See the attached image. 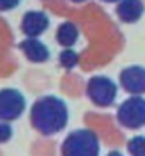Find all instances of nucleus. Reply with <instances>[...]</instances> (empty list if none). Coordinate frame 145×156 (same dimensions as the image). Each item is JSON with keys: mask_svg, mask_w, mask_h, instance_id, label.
<instances>
[{"mask_svg": "<svg viewBox=\"0 0 145 156\" xmlns=\"http://www.w3.org/2000/svg\"><path fill=\"white\" fill-rule=\"evenodd\" d=\"M31 123L42 135H54L66 126L69 118L64 99L55 95H45L37 99L31 108Z\"/></svg>", "mask_w": 145, "mask_h": 156, "instance_id": "1", "label": "nucleus"}, {"mask_svg": "<svg viewBox=\"0 0 145 156\" xmlns=\"http://www.w3.org/2000/svg\"><path fill=\"white\" fill-rule=\"evenodd\" d=\"M99 138L90 129L71 132L62 144V156H99Z\"/></svg>", "mask_w": 145, "mask_h": 156, "instance_id": "2", "label": "nucleus"}, {"mask_svg": "<svg viewBox=\"0 0 145 156\" xmlns=\"http://www.w3.org/2000/svg\"><path fill=\"white\" fill-rule=\"evenodd\" d=\"M117 119L128 129H138L145 125V99L134 95L125 99L117 109Z\"/></svg>", "mask_w": 145, "mask_h": 156, "instance_id": "3", "label": "nucleus"}, {"mask_svg": "<svg viewBox=\"0 0 145 156\" xmlns=\"http://www.w3.org/2000/svg\"><path fill=\"white\" fill-rule=\"evenodd\" d=\"M86 94L97 107H110L117 97V85L109 77L96 75L89 80Z\"/></svg>", "mask_w": 145, "mask_h": 156, "instance_id": "4", "label": "nucleus"}, {"mask_svg": "<svg viewBox=\"0 0 145 156\" xmlns=\"http://www.w3.org/2000/svg\"><path fill=\"white\" fill-rule=\"evenodd\" d=\"M25 109V98L20 91L4 88L0 91V121L8 122L20 118Z\"/></svg>", "mask_w": 145, "mask_h": 156, "instance_id": "5", "label": "nucleus"}, {"mask_svg": "<svg viewBox=\"0 0 145 156\" xmlns=\"http://www.w3.org/2000/svg\"><path fill=\"white\" fill-rule=\"evenodd\" d=\"M120 84L127 92L141 95L145 92V68L140 66L127 67L120 73Z\"/></svg>", "mask_w": 145, "mask_h": 156, "instance_id": "6", "label": "nucleus"}, {"mask_svg": "<svg viewBox=\"0 0 145 156\" xmlns=\"http://www.w3.org/2000/svg\"><path fill=\"white\" fill-rule=\"evenodd\" d=\"M49 27V17L40 10H30L23 16L21 31L31 38H37Z\"/></svg>", "mask_w": 145, "mask_h": 156, "instance_id": "7", "label": "nucleus"}, {"mask_svg": "<svg viewBox=\"0 0 145 156\" xmlns=\"http://www.w3.org/2000/svg\"><path fill=\"white\" fill-rule=\"evenodd\" d=\"M20 50L31 62H45L49 60V48L38 38L28 37L20 43Z\"/></svg>", "mask_w": 145, "mask_h": 156, "instance_id": "8", "label": "nucleus"}, {"mask_svg": "<svg viewBox=\"0 0 145 156\" xmlns=\"http://www.w3.org/2000/svg\"><path fill=\"white\" fill-rule=\"evenodd\" d=\"M144 3L142 0H120L117 4L116 13L123 23H135L144 14Z\"/></svg>", "mask_w": 145, "mask_h": 156, "instance_id": "9", "label": "nucleus"}, {"mask_svg": "<svg viewBox=\"0 0 145 156\" xmlns=\"http://www.w3.org/2000/svg\"><path fill=\"white\" fill-rule=\"evenodd\" d=\"M55 38L62 47L71 48L72 45L76 44L77 38H79V29L72 21H64L58 27Z\"/></svg>", "mask_w": 145, "mask_h": 156, "instance_id": "10", "label": "nucleus"}, {"mask_svg": "<svg viewBox=\"0 0 145 156\" xmlns=\"http://www.w3.org/2000/svg\"><path fill=\"white\" fill-rule=\"evenodd\" d=\"M59 62H61V66L64 67V68L71 70V68H73V67L79 62V55H77L73 50L66 48V50H64V51L59 54Z\"/></svg>", "mask_w": 145, "mask_h": 156, "instance_id": "11", "label": "nucleus"}, {"mask_svg": "<svg viewBox=\"0 0 145 156\" xmlns=\"http://www.w3.org/2000/svg\"><path fill=\"white\" fill-rule=\"evenodd\" d=\"M127 148L131 156H145V136H134L130 139Z\"/></svg>", "mask_w": 145, "mask_h": 156, "instance_id": "12", "label": "nucleus"}, {"mask_svg": "<svg viewBox=\"0 0 145 156\" xmlns=\"http://www.w3.org/2000/svg\"><path fill=\"white\" fill-rule=\"evenodd\" d=\"M13 135V128L6 122H2L0 123V144L3 142H7Z\"/></svg>", "mask_w": 145, "mask_h": 156, "instance_id": "13", "label": "nucleus"}, {"mask_svg": "<svg viewBox=\"0 0 145 156\" xmlns=\"http://www.w3.org/2000/svg\"><path fill=\"white\" fill-rule=\"evenodd\" d=\"M21 0H0V12H10L20 4Z\"/></svg>", "mask_w": 145, "mask_h": 156, "instance_id": "14", "label": "nucleus"}, {"mask_svg": "<svg viewBox=\"0 0 145 156\" xmlns=\"http://www.w3.org/2000/svg\"><path fill=\"white\" fill-rule=\"evenodd\" d=\"M107 156H123V155H121V153L118 152V151H113V152H110Z\"/></svg>", "mask_w": 145, "mask_h": 156, "instance_id": "15", "label": "nucleus"}, {"mask_svg": "<svg viewBox=\"0 0 145 156\" xmlns=\"http://www.w3.org/2000/svg\"><path fill=\"white\" fill-rule=\"evenodd\" d=\"M101 2H106V3H116V2H120V0H101Z\"/></svg>", "mask_w": 145, "mask_h": 156, "instance_id": "16", "label": "nucleus"}, {"mask_svg": "<svg viewBox=\"0 0 145 156\" xmlns=\"http://www.w3.org/2000/svg\"><path fill=\"white\" fill-rule=\"evenodd\" d=\"M71 2H73V3H83L86 0H71Z\"/></svg>", "mask_w": 145, "mask_h": 156, "instance_id": "17", "label": "nucleus"}]
</instances>
